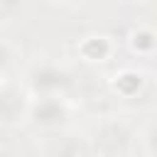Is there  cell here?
Wrapping results in <instances>:
<instances>
[{"mask_svg":"<svg viewBox=\"0 0 157 157\" xmlns=\"http://www.w3.org/2000/svg\"><path fill=\"white\" fill-rule=\"evenodd\" d=\"M110 88H113L118 96L130 98V96H135V93L142 88V74H140V71H132V69H123V71H118V74L110 78Z\"/></svg>","mask_w":157,"mask_h":157,"instance_id":"obj_5","label":"cell"},{"mask_svg":"<svg viewBox=\"0 0 157 157\" xmlns=\"http://www.w3.org/2000/svg\"><path fill=\"white\" fill-rule=\"evenodd\" d=\"M78 54L86 61H105L113 54V42L103 34H91L78 42Z\"/></svg>","mask_w":157,"mask_h":157,"instance_id":"obj_3","label":"cell"},{"mask_svg":"<svg viewBox=\"0 0 157 157\" xmlns=\"http://www.w3.org/2000/svg\"><path fill=\"white\" fill-rule=\"evenodd\" d=\"M93 147L101 157H128L132 150V130L125 120H105L96 128Z\"/></svg>","mask_w":157,"mask_h":157,"instance_id":"obj_1","label":"cell"},{"mask_svg":"<svg viewBox=\"0 0 157 157\" xmlns=\"http://www.w3.org/2000/svg\"><path fill=\"white\" fill-rule=\"evenodd\" d=\"M25 108H27V103H25V93L20 88H15V86L0 88V123L20 120Z\"/></svg>","mask_w":157,"mask_h":157,"instance_id":"obj_2","label":"cell"},{"mask_svg":"<svg viewBox=\"0 0 157 157\" xmlns=\"http://www.w3.org/2000/svg\"><path fill=\"white\" fill-rule=\"evenodd\" d=\"M32 118H34V123H39V125H56V123L64 118V105L59 103V98L47 96V98H42L39 103L32 105Z\"/></svg>","mask_w":157,"mask_h":157,"instance_id":"obj_4","label":"cell"},{"mask_svg":"<svg viewBox=\"0 0 157 157\" xmlns=\"http://www.w3.org/2000/svg\"><path fill=\"white\" fill-rule=\"evenodd\" d=\"M145 145H147V150L157 157V123L147 130V135H145Z\"/></svg>","mask_w":157,"mask_h":157,"instance_id":"obj_8","label":"cell"},{"mask_svg":"<svg viewBox=\"0 0 157 157\" xmlns=\"http://www.w3.org/2000/svg\"><path fill=\"white\" fill-rule=\"evenodd\" d=\"M128 42H130V49L135 54L147 56V54H152L157 49V32L150 29V27H135L130 32V39Z\"/></svg>","mask_w":157,"mask_h":157,"instance_id":"obj_6","label":"cell"},{"mask_svg":"<svg viewBox=\"0 0 157 157\" xmlns=\"http://www.w3.org/2000/svg\"><path fill=\"white\" fill-rule=\"evenodd\" d=\"M54 157H91V147L76 135H66L64 140H59Z\"/></svg>","mask_w":157,"mask_h":157,"instance_id":"obj_7","label":"cell"}]
</instances>
